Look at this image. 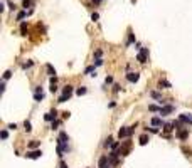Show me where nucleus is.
I'll use <instances>...</instances> for the list:
<instances>
[{"label":"nucleus","instance_id":"obj_1","mask_svg":"<svg viewBox=\"0 0 192 168\" xmlns=\"http://www.w3.org/2000/svg\"><path fill=\"white\" fill-rule=\"evenodd\" d=\"M71 94H73V86H69V84L64 86V89H62V96L59 98V101H57V103H66L67 99L71 98Z\"/></svg>","mask_w":192,"mask_h":168},{"label":"nucleus","instance_id":"obj_2","mask_svg":"<svg viewBox=\"0 0 192 168\" xmlns=\"http://www.w3.org/2000/svg\"><path fill=\"white\" fill-rule=\"evenodd\" d=\"M27 158H30V160H37V158H41L42 156V151L41 150H32V151H27Z\"/></svg>","mask_w":192,"mask_h":168},{"label":"nucleus","instance_id":"obj_3","mask_svg":"<svg viewBox=\"0 0 192 168\" xmlns=\"http://www.w3.org/2000/svg\"><path fill=\"white\" fill-rule=\"evenodd\" d=\"M179 121H180V123H185V124H192V114H190V113H189V114H187V113L180 114V116H179Z\"/></svg>","mask_w":192,"mask_h":168},{"label":"nucleus","instance_id":"obj_4","mask_svg":"<svg viewBox=\"0 0 192 168\" xmlns=\"http://www.w3.org/2000/svg\"><path fill=\"white\" fill-rule=\"evenodd\" d=\"M34 99H35V101H42V99H44V91H42L41 86H39V88H35V91H34Z\"/></svg>","mask_w":192,"mask_h":168},{"label":"nucleus","instance_id":"obj_5","mask_svg":"<svg viewBox=\"0 0 192 168\" xmlns=\"http://www.w3.org/2000/svg\"><path fill=\"white\" fill-rule=\"evenodd\" d=\"M147 56H148V49H142V52L137 56V59H138V62H142V64H145L147 62Z\"/></svg>","mask_w":192,"mask_h":168},{"label":"nucleus","instance_id":"obj_6","mask_svg":"<svg viewBox=\"0 0 192 168\" xmlns=\"http://www.w3.org/2000/svg\"><path fill=\"white\" fill-rule=\"evenodd\" d=\"M138 79H140V74H138V72H128L126 74V81H128V83H137Z\"/></svg>","mask_w":192,"mask_h":168},{"label":"nucleus","instance_id":"obj_7","mask_svg":"<svg viewBox=\"0 0 192 168\" xmlns=\"http://www.w3.org/2000/svg\"><path fill=\"white\" fill-rule=\"evenodd\" d=\"M126 136H130V130H128V126L120 128V131H118V138H120V140H123V138H126Z\"/></svg>","mask_w":192,"mask_h":168},{"label":"nucleus","instance_id":"obj_8","mask_svg":"<svg viewBox=\"0 0 192 168\" xmlns=\"http://www.w3.org/2000/svg\"><path fill=\"white\" fill-rule=\"evenodd\" d=\"M174 111V106L172 104H167V106H163L162 109H160V114H162V116H167V114H170Z\"/></svg>","mask_w":192,"mask_h":168},{"label":"nucleus","instance_id":"obj_9","mask_svg":"<svg viewBox=\"0 0 192 168\" xmlns=\"http://www.w3.org/2000/svg\"><path fill=\"white\" fill-rule=\"evenodd\" d=\"M56 118H57V111H56V109H52V111H49V113L44 116V119H46V121H54Z\"/></svg>","mask_w":192,"mask_h":168},{"label":"nucleus","instance_id":"obj_10","mask_svg":"<svg viewBox=\"0 0 192 168\" xmlns=\"http://www.w3.org/2000/svg\"><path fill=\"white\" fill-rule=\"evenodd\" d=\"M110 163V158L108 156H101L99 158V162H98V168H106V165Z\"/></svg>","mask_w":192,"mask_h":168},{"label":"nucleus","instance_id":"obj_11","mask_svg":"<svg viewBox=\"0 0 192 168\" xmlns=\"http://www.w3.org/2000/svg\"><path fill=\"white\" fill-rule=\"evenodd\" d=\"M158 88L160 89H170V88H172V84H170L169 81H165V79H160L158 81Z\"/></svg>","mask_w":192,"mask_h":168},{"label":"nucleus","instance_id":"obj_12","mask_svg":"<svg viewBox=\"0 0 192 168\" xmlns=\"http://www.w3.org/2000/svg\"><path fill=\"white\" fill-rule=\"evenodd\" d=\"M57 143H59V145H62V143H67V135L64 133V131H62L61 135H59V138H57Z\"/></svg>","mask_w":192,"mask_h":168},{"label":"nucleus","instance_id":"obj_13","mask_svg":"<svg viewBox=\"0 0 192 168\" xmlns=\"http://www.w3.org/2000/svg\"><path fill=\"white\" fill-rule=\"evenodd\" d=\"M152 126H153V128L162 126V119H160V118H152Z\"/></svg>","mask_w":192,"mask_h":168},{"label":"nucleus","instance_id":"obj_14","mask_svg":"<svg viewBox=\"0 0 192 168\" xmlns=\"http://www.w3.org/2000/svg\"><path fill=\"white\" fill-rule=\"evenodd\" d=\"M46 69H47V72H49V76H56V71H54V67L51 66V64H47V66H46Z\"/></svg>","mask_w":192,"mask_h":168},{"label":"nucleus","instance_id":"obj_15","mask_svg":"<svg viewBox=\"0 0 192 168\" xmlns=\"http://www.w3.org/2000/svg\"><path fill=\"white\" fill-rule=\"evenodd\" d=\"M86 91H88V89L84 88V86H81V88L76 89V94H78V96H83V94H86Z\"/></svg>","mask_w":192,"mask_h":168},{"label":"nucleus","instance_id":"obj_16","mask_svg":"<svg viewBox=\"0 0 192 168\" xmlns=\"http://www.w3.org/2000/svg\"><path fill=\"white\" fill-rule=\"evenodd\" d=\"M29 148H30V150H37V148H39V141H37V140H32V141L29 143Z\"/></svg>","mask_w":192,"mask_h":168},{"label":"nucleus","instance_id":"obj_17","mask_svg":"<svg viewBox=\"0 0 192 168\" xmlns=\"http://www.w3.org/2000/svg\"><path fill=\"white\" fill-rule=\"evenodd\" d=\"M148 141H150V140H148V136H147V135H142V136H140V145H142V146H143V145H147Z\"/></svg>","mask_w":192,"mask_h":168},{"label":"nucleus","instance_id":"obj_18","mask_svg":"<svg viewBox=\"0 0 192 168\" xmlns=\"http://www.w3.org/2000/svg\"><path fill=\"white\" fill-rule=\"evenodd\" d=\"M174 130V123H167V124H163V131H167V133H169V131H172Z\"/></svg>","mask_w":192,"mask_h":168},{"label":"nucleus","instance_id":"obj_19","mask_svg":"<svg viewBox=\"0 0 192 168\" xmlns=\"http://www.w3.org/2000/svg\"><path fill=\"white\" fill-rule=\"evenodd\" d=\"M152 98H153V99H158V101H162V96H160V92H157V91H152Z\"/></svg>","mask_w":192,"mask_h":168},{"label":"nucleus","instance_id":"obj_20","mask_svg":"<svg viewBox=\"0 0 192 168\" xmlns=\"http://www.w3.org/2000/svg\"><path fill=\"white\" fill-rule=\"evenodd\" d=\"M111 145H113V138L108 136V138H106V141H105V146L108 148V146H111Z\"/></svg>","mask_w":192,"mask_h":168},{"label":"nucleus","instance_id":"obj_21","mask_svg":"<svg viewBox=\"0 0 192 168\" xmlns=\"http://www.w3.org/2000/svg\"><path fill=\"white\" fill-rule=\"evenodd\" d=\"M20 32H22V35H27V24H22V25H20Z\"/></svg>","mask_w":192,"mask_h":168},{"label":"nucleus","instance_id":"obj_22","mask_svg":"<svg viewBox=\"0 0 192 168\" xmlns=\"http://www.w3.org/2000/svg\"><path fill=\"white\" fill-rule=\"evenodd\" d=\"M25 15H27V12H19V14H17V20L25 19Z\"/></svg>","mask_w":192,"mask_h":168},{"label":"nucleus","instance_id":"obj_23","mask_svg":"<svg viewBox=\"0 0 192 168\" xmlns=\"http://www.w3.org/2000/svg\"><path fill=\"white\" fill-rule=\"evenodd\" d=\"M179 138H180V140H185V138H187V131H185V130H184V131H179Z\"/></svg>","mask_w":192,"mask_h":168},{"label":"nucleus","instance_id":"obj_24","mask_svg":"<svg viewBox=\"0 0 192 168\" xmlns=\"http://www.w3.org/2000/svg\"><path fill=\"white\" fill-rule=\"evenodd\" d=\"M0 138H2V140H7V138H9V133H7V130H2V133H0Z\"/></svg>","mask_w":192,"mask_h":168},{"label":"nucleus","instance_id":"obj_25","mask_svg":"<svg viewBox=\"0 0 192 168\" xmlns=\"http://www.w3.org/2000/svg\"><path fill=\"white\" fill-rule=\"evenodd\" d=\"M94 67H96V66H89V67H86V71H84V72L91 76V72H94Z\"/></svg>","mask_w":192,"mask_h":168},{"label":"nucleus","instance_id":"obj_26","mask_svg":"<svg viewBox=\"0 0 192 168\" xmlns=\"http://www.w3.org/2000/svg\"><path fill=\"white\" fill-rule=\"evenodd\" d=\"M148 109H150V111H160L162 108H158V106H155V104H150V106H148Z\"/></svg>","mask_w":192,"mask_h":168},{"label":"nucleus","instance_id":"obj_27","mask_svg":"<svg viewBox=\"0 0 192 168\" xmlns=\"http://www.w3.org/2000/svg\"><path fill=\"white\" fill-rule=\"evenodd\" d=\"M10 76H12V71H5V74H3V81L10 79Z\"/></svg>","mask_w":192,"mask_h":168},{"label":"nucleus","instance_id":"obj_28","mask_svg":"<svg viewBox=\"0 0 192 168\" xmlns=\"http://www.w3.org/2000/svg\"><path fill=\"white\" fill-rule=\"evenodd\" d=\"M24 128H25V131H32V126H30L29 121H25V123H24Z\"/></svg>","mask_w":192,"mask_h":168},{"label":"nucleus","instance_id":"obj_29","mask_svg":"<svg viewBox=\"0 0 192 168\" xmlns=\"http://www.w3.org/2000/svg\"><path fill=\"white\" fill-rule=\"evenodd\" d=\"M57 126H59V121H52V124H51V130H57Z\"/></svg>","mask_w":192,"mask_h":168},{"label":"nucleus","instance_id":"obj_30","mask_svg":"<svg viewBox=\"0 0 192 168\" xmlns=\"http://www.w3.org/2000/svg\"><path fill=\"white\" fill-rule=\"evenodd\" d=\"M30 2H32V0H24L22 7H24V9H27V7H30Z\"/></svg>","mask_w":192,"mask_h":168},{"label":"nucleus","instance_id":"obj_31","mask_svg":"<svg viewBox=\"0 0 192 168\" xmlns=\"http://www.w3.org/2000/svg\"><path fill=\"white\" fill-rule=\"evenodd\" d=\"M135 41V37H133V34H131V32H130V37H128V45H130L131 44V42H133Z\"/></svg>","mask_w":192,"mask_h":168},{"label":"nucleus","instance_id":"obj_32","mask_svg":"<svg viewBox=\"0 0 192 168\" xmlns=\"http://www.w3.org/2000/svg\"><path fill=\"white\" fill-rule=\"evenodd\" d=\"M94 66H103V59H99V57H98L96 62H94Z\"/></svg>","mask_w":192,"mask_h":168},{"label":"nucleus","instance_id":"obj_33","mask_svg":"<svg viewBox=\"0 0 192 168\" xmlns=\"http://www.w3.org/2000/svg\"><path fill=\"white\" fill-rule=\"evenodd\" d=\"M105 83H106V84H111V83H113V77H111V76H108V77H106V81H105Z\"/></svg>","mask_w":192,"mask_h":168},{"label":"nucleus","instance_id":"obj_34","mask_svg":"<svg viewBox=\"0 0 192 168\" xmlns=\"http://www.w3.org/2000/svg\"><path fill=\"white\" fill-rule=\"evenodd\" d=\"M56 91H57V86H56V84H51V92H56Z\"/></svg>","mask_w":192,"mask_h":168},{"label":"nucleus","instance_id":"obj_35","mask_svg":"<svg viewBox=\"0 0 192 168\" xmlns=\"http://www.w3.org/2000/svg\"><path fill=\"white\" fill-rule=\"evenodd\" d=\"M15 128H17L15 123H10V124H9V130H15Z\"/></svg>","mask_w":192,"mask_h":168},{"label":"nucleus","instance_id":"obj_36","mask_svg":"<svg viewBox=\"0 0 192 168\" xmlns=\"http://www.w3.org/2000/svg\"><path fill=\"white\" fill-rule=\"evenodd\" d=\"M118 146H120V143L116 141V143H113V145H111V148H113V150H116V148H118Z\"/></svg>","mask_w":192,"mask_h":168},{"label":"nucleus","instance_id":"obj_37","mask_svg":"<svg viewBox=\"0 0 192 168\" xmlns=\"http://www.w3.org/2000/svg\"><path fill=\"white\" fill-rule=\"evenodd\" d=\"M98 17H99V15H98V14H96V12H94V14H93V15H91V19H93V20H98Z\"/></svg>","mask_w":192,"mask_h":168},{"label":"nucleus","instance_id":"obj_38","mask_svg":"<svg viewBox=\"0 0 192 168\" xmlns=\"http://www.w3.org/2000/svg\"><path fill=\"white\" fill-rule=\"evenodd\" d=\"M61 168H67V165H66L64 162H61Z\"/></svg>","mask_w":192,"mask_h":168},{"label":"nucleus","instance_id":"obj_39","mask_svg":"<svg viewBox=\"0 0 192 168\" xmlns=\"http://www.w3.org/2000/svg\"><path fill=\"white\" fill-rule=\"evenodd\" d=\"M99 2H101V0H94V3H99Z\"/></svg>","mask_w":192,"mask_h":168}]
</instances>
